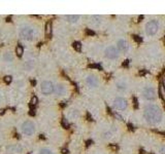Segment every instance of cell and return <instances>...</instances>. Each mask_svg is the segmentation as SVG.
Segmentation results:
<instances>
[{
	"mask_svg": "<svg viewBox=\"0 0 165 154\" xmlns=\"http://www.w3.org/2000/svg\"><path fill=\"white\" fill-rule=\"evenodd\" d=\"M51 32H52V25H51V23H47V25H45V34L49 36Z\"/></svg>",
	"mask_w": 165,
	"mask_h": 154,
	"instance_id": "obj_18",
	"label": "cell"
},
{
	"mask_svg": "<svg viewBox=\"0 0 165 154\" xmlns=\"http://www.w3.org/2000/svg\"><path fill=\"white\" fill-rule=\"evenodd\" d=\"M37 102H38V100H37V98H36V97H33V98L31 99V105H36V104H37Z\"/></svg>",
	"mask_w": 165,
	"mask_h": 154,
	"instance_id": "obj_21",
	"label": "cell"
},
{
	"mask_svg": "<svg viewBox=\"0 0 165 154\" xmlns=\"http://www.w3.org/2000/svg\"><path fill=\"white\" fill-rule=\"evenodd\" d=\"M142 97L146 101H153L156 98V91L154 87H146L142 91Z\"/></svg>",
	"mask_w": 165,
	"mask_h": 154,
	"instance_id": "obj_7",
	"label": "cell"
},
{
	"mask_svg": "<svg viewBox=\"0 0 165 154\" xmlns=\"http://www.w3.org/2000/svg\"><path fill=\"white\" fill-rule=\"evenodd\" d=\"M113 105H115L116 109L118 110H125L128 106L127 101L122 97H117L113 101Z\"/></svg>",
	"mask_w": 165,
	"mask_h": 154,
	"instance_id": "obj_8",
	"label": "cell"
},
{
	"mask_svg": "<svg viewBox=\"0 0 165 154\" xmlns=\"http://www.w3.org/2000/svg\"><path fill=\"white\" fill-rule=\"evenodd\" d=\"M20 35L23 39L26 40H31L35 36V30L32 27H24L20 32Z\"/></svg>",
	"mask_w": 165,
	"mask_h": 154,
	"instance_id": "obj_3",
	"label": "cell"
},
{
	"mask_svg": "<svg viewBox=\"0 0 165 154\" xmlns=\"http://www.w3.org/2000/svg\"><path fill=\"white\" fill-rule=\"evenodd\" d=\"M144 117L148 123L158 124L162 119V111L158 105L150 104L144 108Z\"/></svg>",
	"mask_w": 165,
	"mask_h": 154,
	"instance_id": "obj_1",
	"label": "cell"
},
{
	"mask_svg": "<svg viewBox=\"0 0 165 154\" xmlns=\"http://www.w3.org/2000/svg\"><path fill=\"white\" fill-rule=\"evenodd\" d=\"M161 96H162V98H165V91L163 87H161Z\"/></svg>",
	"mask_w": 165,
	"mask_h": 154,
	"instance_id": "obj_24",
	"label": "cell"
},
{
	"mask_svg": "<svg viewBox=\"0 0 165 154\" xmlns=\"http://www.w3.org/2000/svg\"><path fill=\"white\" fill-rule=\"evenodd\" d=\"M22 132L26 136H31L35 133V125L32 121H25L23 124H22Z\"/></svg>",
	"mask_w": 165,
	"mask_h": 154,
	"instance_id": "obj_4",
	"label": "cell"
},
{
	"mask_svg": "<svg viewBox=\"0 0 165 154\" xmlns=\"http://www.w3.org/2000/svg\"><path fill=\"white\" fill-rule=\"evenodd\" d=\"M67 22L69 23H76L80 19V16H74V14H69V16H65Z\"/></svg>",
	"mask_w": 165,
	"mask_h": 154,
	"instance_id": "obj_13",
	"label": "cell"
},
{
	"mask_svg": "<svg viewBox=\"0 0 165 154\" xmlns=\"http://www.w3.org/2000/svg\"><path fill=\"white\" fill-rule=\"evenodd\" d=\"M63 125L64 126H68V124H67V122H66L65 120H63Z\"/></svg>",
	"mask_w": 165,
	"mask_h": 154,
	"instance_id": "obj_26",
	"label": "cell"
},
{
	"mask_svg": "<svg viewBox=\"0 0 165 154\" xmlns=\"http://www.w3.org/2000/svg\"><path fill=\"white\" fill-rule=\"evenodd\" d=\"M4 60L6 62H12V56L10 54V52H6V54H4Z\"/></svg>",
	"mask_w": 165,
	"mask_h": 154,
	"instance_id": "obj_19",
	"label": "cell"
},
{
	"mask_svg": "<svg viewBox=\"0 0 165 154\" xmlns=\"http://www.w3.org/2000/svg\"><path fill=\"white\" fill-rule=\"evenodd\" d=\"M104 55H105L106 58L109 59V60H116V59L119 57V50L116 46L111 45V46H107L105 48Z\"/></svg>",
	"mask_w": 165,
	"mask_h": 154,
	"instance_id": "obj_6",
	"label": "cell"
},
{
	"mask_svg": "<svg viewBox=\"0 0 165 154\" xmlns=\"http://www.w3.org/2000/svg\"><path fill=\"white\" fill-rule=\"evenodd\" d=\"M102 23V19L101 16H91V24L93 26H96V27H99Z\"/></svg>",
	"mask_w": 165,
	"mask_h": 154,
	"instance_id": "obj_12",
	"label": "cell"
},
{
	"mask_svg": "<svg viewBox=\"0 0 165 154\" xmlns=\"http://www.w3.org/2000/svg\"><path fill=\"white\" fill-rule=\"evenodd\" d=\"M159 29V23L156 20H152V21L148 22L146 25V33L148 36H154L156 33L158 32Z\"/></svg>",
	"mask_w": 165,
	"mask_h": 154,
	"instance_id": "obj_2",
	"label": "cell"
},
{
	"mask_svg": "<svg viewBox=\"0 0 165 154\" xmlns=\"http://www.w3.org/2000/svg\"><path fill=\"white\" fill-rule=\"evenodd\" d=\"M39 154H53V153L52 151L50 149H47V148H43V149H40Z\"/></svg>",
	"mask_w": 165,
	"mask_h": 154,
	"instance_id": "obj_20",
	"label": "cell"
},
{
	"mask_svg": "<svg viewBox=\"0 0 165 154\" xmlns=\"http://www.w3.org/2000/svg\"><path fill=\"white\" fill-rule=\"evenodd\" d=\"M76 48H78V50L80 49V43H76Z\"/></svg>",
	"mask_w": 165,
	"mask_h": 154,
	"instance_id": "obj_25",
	"label": "cell"
},
{
	"mask_svg": "<svg viewBox=\"0 0 165 154\" xmlns=\"http://www.w3.org/2000/svg\"><path fill=\"white\" fill-rule=\"evenodd\" d=\"M111 136H113V134H111V132L106 131V132H104V133H102L101 138H102V139H104V140H107V139L111 138Z\"/></svg>",
	"mask_w": 165,
	"mask_h": 154,
	"instance_id": "obj_16",
	"label": "cell"
},
{
	"mask_svg": "<svg viewBox=\"0 0 165 154\" xmlns=\"http://www.w3.org/2000/svg\"><path fill=\"white\" fill-rule=\"evenodd\" d=\"M117 48H118L119 51H123V52H125V51L128 50L129 48V45H128V42L124 39H119L117 41Z\"/></svg>",
	"mask_w": 165,
	"mask_h": 154,
	"instance_id": "obj_10",
	"label": "cell"
},
{
	"mask_svg": "<svg viewBox=\"0 0 165 154\" xmlns=\"http://www.w3.org/2000/svg\"><path fill=\"white\" fill-rule=\"evenodd\" d=\"M86 83H87L88 87H91V89H96L99 85L98 78L93 76V75H89V76L86 77Z\"/></svg>",
	"mask_w": 165,
	"mask_h": 154,
	"instance_id": "obj_9",
	"label": "cell"
},
{
	"mask_svg": "<svg viewBox=\"0 0 165 154\" xmlns=\"http://www.w3.org/2000/svg\"><path fill=\"white\" fill-rule=\"evenodd\" d=\"M159 154H165V145L159 148Z\"/></svg>",
	"mask_w": 165,
	"mask_h": 154,
	"instance_id": "obj_23",
	"label": "cell"
},
{
	"mask_svg": "<svg viewBox=\"0 0 165 154\" xmlns=\"http://www.w3.org/2000/svg\"><path fill=\"white\" fill-rule=\"evenodd\" d=\"M23 52H24L23 47H22L21 45H18V46H16V56H18V57H22Z\"/></svg>",
	"mask_w": 165,
	"mask_h": 154,
	"instance_id": "obj_17",
	"label": "cell"
},
{
	"mask_svg": "<svg viewBox=\"0 0 165 154\" xmlns=\"http://www.w3.org/2000/svg\"><path fill=\"white\" fill-rule=\"evenodd\" d=\"M116 87H117V89H119V91H126V89H127V84H126L125 82H123V81L117 82Z\"/></svg>",
	"mask_w": 165,
	"mask_h": 154,
	"instance_id": "obj_14",
	"label": "cell"
},
{
	"mask_svg": "<svg viewBox=\"0 0 165 154\" xmlns=\"http://www.w3.org/2000/svg\"><path fill=\"white\" fill-rule=\"evenodd\" d=\"M3 113H4V110H0V115H2L3 114Z\"/></svg>",
	"mask_w": 165,
	"mask_h": 154,
	"instance_id": "obj_27",
	"label": "cell"
},
{
	"mask_svg": "<svg viewBox=\"0 0 165 154\" xmlns=\"http://www.w3.org/2000/svg\"><path fill=\"white\" fill-rule=\"evenodd\" d=\"M6 151L8 153H21L23 152V148L20 145H10L6 148Z\"/></svg>",
	"mask_w": 165,
	"mask_h": 154,
	"instance_id": "obj_11",
	"label": "cell"
},
{
	"mask_svg": "<svg viewBox=\"0 0 165 154\" xmlns=\"http://www.w3.org/2000/svg\"><path fill=\"white\" fill-rule=\"evenodd\" d=\"M55 91H56V93L57 95H63L64 93V91H65V87L62 85V84H58L56 87V89H55Z\"/></svg>",
	"mask_w": 165,
	"mask_h": 154,
	"instance_id": "obj_15",
	"label": "cell"
},
{
	"mask_svg": "<svg viewBox=\"0 0 165 154\" xmlns=\"http://www.w3.org/2000/svg\"><path fill=\"white\" fill-rule=\"evenodd\" d=\"M3 80H4L5 83H10V82L12 81V77H10V76H5L4 78H3Z\"/></svg>",
	"mask_w": 165,
	"mask_h": 154,
	"instance_id": "obj_22",
	"label": "cell"
},
{
	"mask_svg": "<svg viewBox=\"0 0 165 154\" xmlns=\"http://www.w3.org/2000/svg\"><path fill=\"white\" fill-rule=\"evenodd\" d=\"M55 91V87L53 85V83L51 81H43L40 84V91L45 95V96H49L52 93H54Z\"/></svg>",
	"mask_w": 165,
	"mask_h": 154,
	"instance_id": "obj_5",
	"label": "cell"
}]
</instances>
